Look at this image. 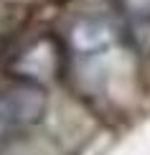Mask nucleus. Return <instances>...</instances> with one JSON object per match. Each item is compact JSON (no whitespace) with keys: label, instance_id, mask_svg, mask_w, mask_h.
<instances>
[{"label":"nucleus","instance_id":"nucleus-3","mask_svg":"<svg viewBox=\"0 0 150 155\" xmlns=\"http://www.w3.org/2000/svg\"><path fill=\"white\" fill-rule=\"evenodd\" d=\"M66 41H69V48L76 56L92 59V56H99L104 51H109L117 43V28L107 15L89 13V15H79L69 25Z\"/></svg>","mask_w":150,"mask_h":155},{"label":"nucleus","instance_id":"nucleus-2","mask_svg":"<svg viewBox=\"0 0 150 155\" xmlns=\"http://www.w3.org/2000/svg\"><path fill=\"white\" fill-rule=\"evenodd\" d=\"M58 69H61V48H58V43L51 36H41L18 54L10 71L21 81H31V84L43 87L46 81H51L58 74Z\"/></svg>","mask_w":150,"mask_h":155},{"label":"nucleus","instance_id":"nucleus-4","mask_svg":"<svg viewBox=\"0 0 150 155\" xmlns=\"http://www.w3.org/2000/svg\"><path fill=\"white\" fill-rule=\"evenodd\" d=\"M115 5L135 31L150 28V0H115Z\"/></svg>","mask_w":150,"mask_h":155},{"label":"nucleus","instance_id":"nucleus-1","mask_svg":"<svg viewBox=\"0 0 150 155\" xmlns=\"http://www.w3.org/2000/svg\"><path fill=\"white\" fill-rule=\"evenodd\" d=\"M48 109V94L41 84L21 81L0 89V143L28 132L43 120Z\"/></svg>","mask_w":150,"mask_h":155}]
</instances>
